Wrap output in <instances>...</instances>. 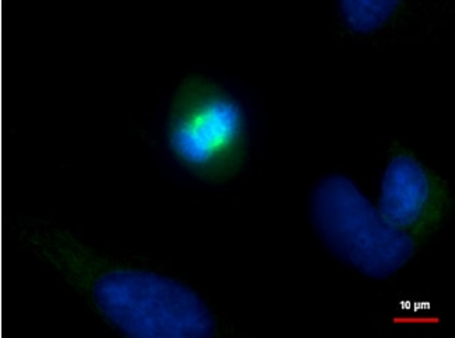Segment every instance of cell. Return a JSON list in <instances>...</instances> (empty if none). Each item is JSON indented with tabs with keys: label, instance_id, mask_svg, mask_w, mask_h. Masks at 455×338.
<instances>
[{
	"label": "cell",
	"instance_id": "cell-1",
	"mask_svg": "<svg viewBox=\"0 0 455 338\" xmlns=\"http://www.w3.org/2000/svg\"><path fill=\"white\" fill-rule=\"evenodd\" d=\"M12 230L20 247L119 334L195 338L223 333L211 303L174 277L101 249L51 219H27Z\"/></svg>",
	"mask_w": 455,
	"mask_h": 338
},
{
	"label": "cell",
	"instance_id": "cell-2",
	"mask_svg": "<svg viewBox=\"0 0 455 338\" xmlns=\"http://www.w3.org/2000/svg\"><path fill=\"white\" fill-rule=\"evenodd\" d=\"M261 117L244 84L216 73L185 75L160 104L150 141L175 172L218 186L233 181L254 159Z\"/></svg>",
	"mask_w": 455,
	"mask_h": 338
},
{
	"label": "cell",
	"instance_id": "cell-3",
	"mask_svg": "<svg viewBox=\"0 0 455 338\" xmlns=\"http://www.w3.org/2000/svg\"><path fill=\"white\" fill-rule=\"evenodd\" d=\"M308 215L325 250L366 278L388 281L419 254V240L389 226L342 173H328L314 182Z\"/></svg>",
	"mask_w": 455,
	"mask_h": 338
},
{
	"label": "cell",
	"instance_id": "cell-4",
	"mask_svg": "<svg viewBox=\"0 0 455 338\" xmlns=\"http://www.w3.org/2000/svg\"><path fill=\"white\" fill-rule=\"evenodd\" d=\"M377 209L394 229L419 240L442 225L444 193L418 157L398 152L384 167Z\"/></svg>",
	"mask_w": 455,
	"mask_h": 338
},
{
	"label": "cell",
	"instance_id": "cell-5",
	"mask_svg": "<svg viewBox=\"0 0 455 338\" xmlns=\"http://www.w3.org/2000/svg\"><path fill=\"white\" fill-rule=\"evenodd\" d=\"M412 4L342 0L335 6L338 26L360 41H373L393 36H406V24L413 14Z\"/></svg>",
	"mask_w": 455,
	"mask_h": 338
}]
</instances>
